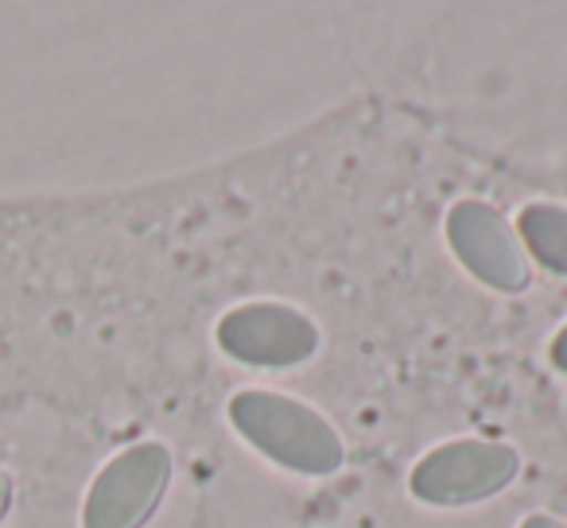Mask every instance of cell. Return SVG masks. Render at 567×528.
<instances>
[{"label":"cell","instance_id":"6","mask_svg":"<svg viewBox=\"0 0 567 528\" xmlns=\"http://www.w3.org/2000/svg\"><path fill=\"white\" fill-rule=\"evenodd\" d=\"M517 237L533 260L544 269L567 277V206L559 203H528L517 214Z\"/></svg>","mask_w":567,"mask_h":528},{"label":"cell","instance_id":"9","mask_svg":"<svg viewBox=\"0 0 567 528\" xmlns=\"http://www.w3.org/2000/svg\"><path fill=\"white\" fill-rule=\"evenodd\" d=\"M520 528H567V525L556 517H548V513H528V517L520 520Z\"/></svg>","mask_w":567,"mask_h":528},{"label":"cell","instance_id":"5","mask_svg":"<svg viewBox=\"0 0 567 528\" xmlns=\"http://www.w3.org/2000/svg\"><path fill=\"white\" fill-rule=\"evenodd\" d=\"M443 234H447V245L458 257V265L478 284L505 296L525 292L533 284V265H528L525 245H520L517 229L505 221L497 206L482 203V198H463V203L451 206Z\"/></svg>","mask_w":567,"mask_h":528},{"label":"cell","instance_id":"3","mask_svg":"<svg viewBox=\"0 0 567 528\" xmlns=\"http://www.w3.org/2000/svg\"><path fill=\"white\" fill-rule=\"evenodd\" d=\"M175 458L167 443L144 439L117 451L94 474L82 501V528H144L164 505Z\"/></svg>","mask_w":567,"mask_h":528},{"label":"cell","instance_id":"7","mask_svg":"<svg viewBox=\"0 0 567 528\" xmlns=\"http://www.w3.org/2000/svg\"><path fill=\"white\" fill-rule=\"evenodd\" d=\"M12 501H17V478H12V474L0 466V528H4V520H9Z\"/></svg>","mask_w":567,"mask_h":528},{"label":"cell","instance_id":"8","mask_svg":"<svg viewBox=\"0 0 567 528\" xmlns=\"http://www.w3.org/2000/svg\"><path fill=\"white\" fill-rule=\"evenodd\" d=\"M548 354H551V362H556V370H559V373H567V327L556 334V339H551V350H548Z\"/></svg>","mask_w":567,"mask_h":528},{"label":"cell","instance_id":"1","mask_svg":"<svg viewBox=\"0 0 567 528\" xmlns=\"http://www.w3.org/2000/svg\"><path fill=\"white\" fill-rule=\"evenodd\" d=\"M229 424L268 463L308 478H331L347 466V443L334 424L296 396L245 389L229 401Z\"/></svg>","mask_w":567,"mask_h":528},{"label":"cell","instance_id":"4","mask_svg":"<svg viewBox=\"0 0 567 528\" xmlns=\"http://www.w3.org/2000/svg\"><path fill=\"white\" fill-rule=\"evenodd\" d=\"M214 339L221 354L252 370H292L323 346L319 323L292 303H241L218 319Z\"/></svg>","mask_w":567,"mask_h":528},{"label":"cell","instance_id":"2","mask_svg":"<svg viewBox=\"0 0 567 528\" xmlns=\"http://www.w3.org/2000/svg\"><path fill=\"white\" fill-rule=\"evenodd\" d=\"M520 474L517 447L497 439H451L427 451L409 474V494L435 509H463L497 497Z\"/></svg>","mask_w":567,"mask_h":528}]
</instances>
